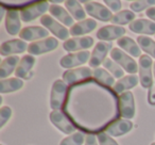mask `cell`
Listing matches in <instances>:
<instances>
[{
	"mask_svg": "<svg viewBox=\"0 0 155 145\" xmlns=\"http://www.w3.org/2000/svg\"><path fill=\"white\" fill-rule=\"evenodd\" d=\"M129 29L134 33H142V34L152 35L155 34V22L148 19H136L129 25Z\"/></svg>",
	"mask_w": 155,
	"mask_h": 145,
	"instance_id": "obj_20",
	"label": "cell"
},
{
	"mask_svg": "<svg viewBox=\"0 0 155 145\" xmlns=\"http://www.w3.org/2000/svg\"><path fill=\"white\" fill-rule=\"evenodd\" d=\"M120 102V115L125 119H133L135 116V100L132 92L127 91L119 96Z\"/></svg>",
	"mask_w": 155,
	"mask_h": 145,
	"instance_id": "obj_12",
	"label": "cell"
},
{
	"mask_svg": "<svg viewBox=\"0 0 155 145\" xmlns=\"http://www.w3.org/2000/svg\"><path fill=\"white\" fill-rule=\"evenodd\" d=\"M41 24L43 25L48 31H50L52 34H54L60 40H66L67 41L69 34H70V32H69L66 27L61 25L60 22H56L55 19H53L50 15L41 16Z\"/></svg>",
	"mask_w": 155,
	"mask_h": 145,
	"instance_id": "obj_10",
	"label": "cell"
},
{
	"mask_svg": "<svg viewBox=\"0 0 155 145\" xmlns=\"http://www.w3.org/2000/svg\"><path fill=\"white\" fill-rule=\"evenodd\" d=\"M49 35V31L46 28L38 26H31L24 28L19 33V37L26 41H35V40H41L44 37H47ZM48 39V37H47Z\"/></svg>",
	"mask_w": 155,
	"mask_h": 145,
	"instance_id": "obj_19",
	"label": "cell"
},
{
	"mask_svg": "<svg viewBox=\"0 0 155 145\" xmlns=\"http://www.w3.org/2000/svg\"><path fill=\"white\" fill-rule=\"evenodd\" d=\"M93 77V71L89 67H77V68L67 69L63 74V80L68 87L77 83L89 80Z\"/></svg>",
	"mask_w": 155,
	"mask_h": 145,
	"instance_id": "obj_4",
	"label": "cell"
},
{
	"mask_svg": "<svg viewBox=\"0 0 155 145\" xmlns=\"http://www.w3.org/2000/svg\"><path fill=\"white\" fill-rule=\"evenodd\" d=\"M12 116V109L8 106H5L0 110V127L2 128Z\"/></svg>",
	"mask_w": 155,
	"mask_h": 145,
	"instance_id": "obj_36",
	"label": "cell"
},
{
	"mask_svg": "<svg viewBox=\"0 0 155 145\" xmlns=\"http://www.w3.org/2000/svg\"><path fill=\"white\" fill-rule=\"evenodd\" d=\"M24 87V81L19 78H9L0 81V92L2 94L12 93Z\"/></svg>",
	"mask_w": 155,
	"mask_h": 145,
	"instance_id": "obj_28",
	"label": "cell"
},
{
	"mask_svg": "<svg viewBox=\"0 0 155 145\" xmlns=\"http://www.w3.org/2000/svg\"><path fill=\"white\" fill-rule=\"evenodd\" d=\"M20 11L16 9H9L5 14V29L11 35H17L20 33L21 22H20Z\"/></svg>",
	"mask_w": 155,
	"mask_h": 145,
	"instance_id": "obj_14",
	"label": "cell"
},
{
	"mask_svg": "<svg viewBox=\"0 0 155 145\" xmlns=\"http://www.w3.org/2000/svg\"><path fill=\"white\" fill-rule=\"evenodd\" d=\"M137 44L144 52L155 59V42L152 39L144 35H139L137 37Z\"/></svg>",
	"mask_w": 155,
	"mask_h": 145,
	"instance_id": "obj_31",
	"label": "cell"
},
{
	"mask_svg": "<svg viewBox=\"0 0 155 145\" xmlns=\"http://www.w3.org/2000/svg\"><path fill=\"white\" fill-rule=\"evenodd\" d=\"M151 5H155V0H137V1H133L130 5L131 10L134 13H138L143 10H148L152 8Z\"/></svg>",
	"mask_w": 155,
	"mask_h": 145,
	"instance_id": "obj_34",
	"label": "cell"
},
{
	"mask_svg": "<svg viewBox=\"0 0 155 145\" xmlns=\"http://www.w3.org/2000/svg\"><path fill=\"white\" fill-rule=\"evenodd\" d=\"M91 52L88 50H83L79 52H72L64 56L60 61V64L62 67L67 69H72L73 67H77L79 65H82L91 60Z\"/></svg>",
	"mask_w": 155,
	"mask_h": 145,
	"instance_id": "obj_8",
	"label": "cell"
},
{
	"mask_svg": "<svg viewBox=\"0 0 155 145\" xmlns=\"http://www.w3.org/2000/svg\"><path fill=\"white\" fill-rule=\"evenodd\" d=\"M69 87L64 82V80L58 79L53 82L50 93V107L53 111H62L66 102L67 93Z\"/></svg>",
	"mask_w": 155,
	"mask_h": 145,
	"instance_id": "obj_2",
	"label": "cell"
},
{
	"mask_svg": "<svg viewBox=\"0 0 155 145\" xmlns=\"http://www.w3.org/2000/svg\"><path fill=\"white\" fill-rule=\"evenodd\" d=\"M85 3V11L91 17L101 22H110L113 18V14L108 8L95 1H83Z\"/></svg>",
	"mask_w": 155,
	"mask_h": 145,
	"instance_id": "obj_7",
	"label": "cell"
},
{
	"mask_svg": "<svg viewBox=\"0 0 155 145\" xmlns=\"http://www.w3.org/2000/svg\"><path fill=\"white\" fill-rule=\"evenodd\" d=\"M110 59L130 74H136L139 71L136 61L132 57L127 56L120 48H113L110 50Z\"/></svg>",
	"mask_w": 155,
	"mask_h": 145,
	"instance_id": "obj_5",
	"label": "cell"
},
{
	"mask_svg": "<svg viewBox=\"0 0 155 145\" xmlns=\"http://www.w3.org/2000/svg\"><path fill=\"white\" fill-rule=\"evenodd\" d=\"M97 28V22L93 18H86L80 22H77L70 28L69 32L73 36H79V35H84L89 33Z\"/></svg>",
	"mask_w": 155,
	"mask_h": 145,
	"instance_id": "obj_21",
	"label": "cell"
},
{
	"mask_svg": "<svg viewBox=\"0 0 155 145\" xmlns=\"http://www.w3.org/2000/svg\"><path fill=\"white\" fill-rule=\"evenodd\" d=\"M85 145H98L97 136L95 134H86V136H85Z\"/></svg>",
	"mask_w": 155,
	"mask_h": 145,
	"instance_id": "obj_39",
	"label": "cell"
},
{
	"mask_svg": "<svg viewBox=\"0 0 155 145\" xmlns=\"http://www.w3.org/2000/svg\"><path fill=\"white\" fill-rule=\"evenodd\" d=\"M19 62V57L17 56H11L5 58L0 65V78L3 80L5 78L9 77L13 73L14 69L16 71Z\"/></svg>",
	"mask_w": 155,
	"mask_h": 145,
	"instance_id": "obj_25",
	"label": "cell"
},
{
	"mask_svg": "<svg viewBox=\"0 0 155 145\" xmlns=\"http://www.w3.org/2000/svg\"><path fill=\"white\" fill-rule=\"evenodd\" d=\"M103 65L105 67V69H107L108 73L113 74V77L118 79L123 78V75H124L123 68L120 65L117 64L115 61H113L112 59H105V61L103 62Z\"/></svg>",
	"mask_w": 155,
	"mask_h": 145,
	"instance_id": "obj_32",
	"label": "cell"
},
{
	"mask_svg": "<svg viewBox=\"0 0 155 145\" xmlns=\"http://www.w3.org/2000/svg\"><path fill=\"white\" fill-rule=\"evenodd\" d=\"M125 33V29L123 27L116 26V25H110V26H105L99 29L97 31V37L101 40V42H112L113 40L121 39L123 37Z\"/></svg>",
	"mask_w": 155,
	"mask_h": 145,
	"instance_id": "obj_16",
	"label": "cell"
},
{
	"mask_svg": "<svg viewBox=\"0 0 155 145\" xmlns=\"http://www.w3.org/2000/svg\"><path fill=\"white\" fill-rule=\"evenodd\" d=\"M1 145H3V144H1Z\"/></svg>",
	"mask_w": 155,
	"mask_h": 145,
	"instance_id": "obj_43",
	"label": "cell"
},
{
	"mask_svg": "<svg viewBox=\"0 0 155 145\" xmlns=\"http://www.w3.org/2000/svg\"><path fill=\"white\" fill-rule=\"evenodd\" d=\"M94 45V39L91 36H84V37H72L68 39L64 42L63 47L66 51L69 52H77L78 50H87Z\"/></svg>",
	"mask_w": 155,
	"mask_h": 145,
	"instance_id": "obj_15",
	"label": "cell"
},
{
	"mask_svg": "<svg viewBox=\"0 0 155 145\" xmlns=\"http://www.w3.org/2000/svg\"><path fill=\"white\" fill-rule=\"evenodd\" d=\"M133 128V123L129 119H119L106 128V133L110 136H121L130 132Z\"/></svg>",
	"mask_w": 155,
	"mask_h": 145,
	"instance_id": "obj_18",
	"label": "cell"
},
{
	"mask_svg": "<svg viewBox=\"0 0 155 145\" xmlns=\"http://www.w3.org/2000/svg\"><path fill=\"white\" fill-rule=\"evenodd\" d=\"M146 15L148 16L150 19H152L153 22H155V7H152V8H150V9L147 10Z\"/></svg>",
	"mask_w": 155,
	"mask_h": 145,
	"instance_id": "obj_40",
	"label": "cell"
},
{
	"mask_svg": "<svg viewBox=\"0 0 155 145\" xmlns=\"http://www.w3.org/2000/svg\"><path fill=\"white\" fill-rule=\"evenodd\" d=\"M148 102L151 106H155V81H153L148 92Z\"/></svg>",
	"mask_w": 155,
	"mask_h": 145,
	"instance_id": "obj_38",
	"label": "cell"
},
{
	"mask_svg": "<svg viewBox=\"0 0 155 145\" xmlns=\"http://www.w3.org/2000/svg\"><path fill=\"white\" fill-rule=\"evenodd\" d=\"M49 12L51 14V16L55 17L58 20H60L61 22L65 25V26H73V17L68 14V12L64 9L61 5H51L49 8Z\"/></svg>",
	"mask_w": 155,
	"mask_h": 145,
	"instance_id": "obj_26",
	"label": "cell"
},
{
	"mask_svg": "<svg viewBox=\"0 0 155 145\" xmlns=\"http://www.w3.org/2000/svg\"><path fill=\"white\" fill-rule=\"evenodd\" d=\"M97 140L100 145H119L112 136L106 132H101V133L97 134Z\"/></svg>",
	"mask_w": 155,
	"mask_h": 145,
	"instance_id": "obj_35",
	"label": "cell"
},
{
	"mask_svg": "<svg viewBox=\"0 0 155 145\" xmlns=\"http://www.w3.org/2000/svg\"><path fill=\"white\" fill-rule=\"evenodd\" d=\"M139 82V78H138L136 75H129V76H125L123 78H121L120 80H118L115 85L113 87V90L118 93H124L125 91H129L130 89L136 87Z\"/></svg>",
	"mask_w": 155,
	"mask_h": 145,
	"instance_id": "obj_23",
	"label": "cell"
},
{
	"mask_svg": "<svg viewBox=\"0 0 155 145\" xmlns=\"http://www.w3.org/2000/svg\"><path fill=\"white\" fill-rule=\"evenodd\" d=\"M93 77L95 78V80L99 81L100 83L107 87H114L115 85V79L112 75L108 73L106 69L101 68V67H97L94 69L93 71Z\"/></svg>",
	"mask_w": 155,
	"mask_h": 145,
	"instance_id": "obj_29",
	"label": "cell"
},
{
	"mask_svg": "<svg viewBox=\"0 0 155 145\" xmlns=\"http://www.w3.org/2000/svg\"><path fill=\"white\" fill-rule=\"evenodd\" d=\"M35 64V58L32 57L31 54H27V56L22 57V59L20 60L19 64H18L17 68L15 71L16 78H27L28 74L30 73V71L32 69V67Z\"/></svg>",
	"mask_w": 155,
	"mask_h": 145,
	"instance_id": "obj_24",
	"label": "cell"
},
{
	"mask_svg": "<svg viewBox=\"0 0 155 145\" xmlns=\"http://www.w3.org/2000/svg\"><path fill=\"white\" fill-rule=\"evenodd\" d=\"M104 3H105L106 5L108 7V9L110 10V11H114V12H117V13H119L120 12V9L121 7H122V5H121V1H119V0H116V1H113V0H105L104 1Z\"/></svg>",
	"mask_w": 155,
	"mask_h": 145,
	"instance_id": "obj_37",
	"label": "cell"
},
{
	"mask_svg": "<svg viewBox=\"0 0 155 145\" xmlns=\"http://www.w3.org/2000/svg\"><path fill=\"white\" fill-rule=\"evenodd\" d=\"M153 65H154V66H153V71H154V76H155V62H154V64H153Z\"/></svg>",
	"mask_w": 155,
	"mask_h": 145,
	"instance_id": "obj_41",
	"label": "cell"
},
{
	"mask_svg": "<svg viewBox=\"0 0 155 145\" xmlns=\"http://www.w3.org/2000/svg\"><path fill=\"white\" fill-rule=\"evenodd\" d=\"M151 145H155V142H154V143H152V144H151Z\"/></svg>",
	"mask_w": 155,
	"mask_h": 145,
	"instance_id": "obj_42",
	"label": "cell"
},
{
	"mask_svg": "<svg viewBox=\"0 0 155 145\" xmlns=\"http://www.w3.org/2000/svg\"><path fill=\"white\" fill-rule=\"evenodd\" d=\"M113 49L112 42H99L96 44L93 52H91V60H89V65L91 67H97L105 61V57L108 54V51Z\"/></svg>",
	"mask_w": 155,
	"mask_h": 145,
	"instance_id": "obj_13",
	"label": "cell"
},
{
	"mask_svg": "<svg viewBox=\"0 0 155 145\" xmlns=\"http://www.w3.org/2000/svg\"><path fill=\"white\" fill-rule=\"evenodd\" d=\"M136 15L133 11H130V10H123V11H120L119 13L115 14L112 18V22L115 25H118V26H121V25H127V24H131V22H134Z\"/></svg>",
	"mask_w": 155,
	"mask_h": 145,
	"instance_id": "obj_30",
	"label": "cell"
},
{
	"mask_svg": "<svg viewBox=\"0 0 155 145\" xmlns=\"http://www.w3.org/2000/svg\"><path fill=\"white\" fill-rule=\"evenodd\" d=\"M50 5L48 1H35L30 5L20 9V18L22 22H29L31 20L36 19L39 16H44V14L49 10Z\"/></svg>",
	"mask_w": 155,
	"mask_h": 145,
	"instance_id": "obj_3",
	"label": "cell"
},
{
	"mask_svg": "<svg viewBox=\"0 0 155 145\" xmlns=\"http://www.w3.org/2000/svg\"><path fill=\"white\" fill-rule=\"evenodd\" d=\"M117 45L122 50H124L129 54H131L132 57H139V58L141 57V48L131 37L123 36L121 39L117 40Z\"/></svg>",
	"mask_w": 155,
	"mask_h": 145,
	"instance_id": "obj_22",
	"label": "cell"
},
{
	"mask_svg": "<svg viewBox=\"0 0 155 145\" xmlns=\"http://www.w3.org/2000/svg\"><path fill=\"white\" fill-rule=\"evenodd\" d=\"M29 45L22 40H11V41L5 42L0 46V54L3 57H11V54H22L26 50H28Z\"/></svg>",
	"mask_w": 155,
	"mask_h": 145,
	"instance_id": "obj_17",
	"label": "cell"
},
{
	"mask_svg": "<svg viewBox=\"0 0 155 145\" xmlns=\"http://www.w3.org/2000/svg\"><path fill=\"white\" fill-rule=\"evenodd\" d=\"M65 7L68 10L69 14H71L74 19L77 20H85V16H86V13H85V10L83 9V7L80 5L79 1H75V0H67L65 1Z\"/></svg>",
	"mask_w": 155,
	"mask_h": 145,
	"instance_id": "obj_27",
	"label": "cell"
},
{
	"mask_svg": "<svg viewBox=\"0 0 155 145\" xmlns=\"http://www.w3.org/2000/svg\"><path fill=\"white\" fill-rule=\"evenodd\" d=\"M62 111L81 132L98 134L119 119L120 102L114 90L89 79L69 87Z\"/></svg>",
	"mask_w": 155,
	"mask_h": 145,
	"instance_id": "obj_1",
	"label": "cell"
},
{
	"mask_svg": "<svg viewBox=\"0 0 155 145\" xmlns=\"http://www.w3.org/2000/svg\"><path fill=\"white\" fill-rule=\"evenodd\" d=\"M152 58L142 54L139 58V82L143 89H150L153 83L152 79Z\"/></svg>",
	"mask_w": 155,
	"mask_h": 145,
	"instance_id": "obj_6",
	"label": "cell"
},
{
	"mask_svg": "<svg viewBox=\"0 0 155 145\" xmlns=\"http://www.w3.org/2000/svg\"><path fill=\"white\" fill-rule=\"evenodd\" d=\"M58 46V40L54 39V37H48V39L31 43L28 47V52L30 54H33V56H38V54H43L56 49Z\"/></svg>",
	"mask_w": 155,
	"mask_h": 145,
	"instance_id": "obj_11",
	"label": "cell"
},
{
	"mask_svg": "<svg viewBox=\"0 0 155 145\" xmlns=\"http://www.w3.org/2000/svg\"><path fill=\"white\" fill-rule=\"evenodd\" d=\"M85 141V136L83 132H75L67 138L63 139L60 145H82Z\"/></svg>",
	"mask_w": 155,
	"mask_h": 145,
	"instance_id": "obj_33",
	"label": "cell"
},
{
	"mask_svg": "<svg viewBox=\"0 0 155 145\" xmlns=\"http://www.w3.org/2000/svg\"><path fill=\"white\" fill-rule=\"evenodd\" d=\"M49 119L51 121V123L58 130H61L63 133L68 134L77 131L75 126L71 123V121L68 119V116L63 111H52L49 114Z\"/></svg>",
	"mask_w": 155,
	"mask_h": 145,
	"instance_id": "obj_9",
	"label": "cell"
}]
</instances>
